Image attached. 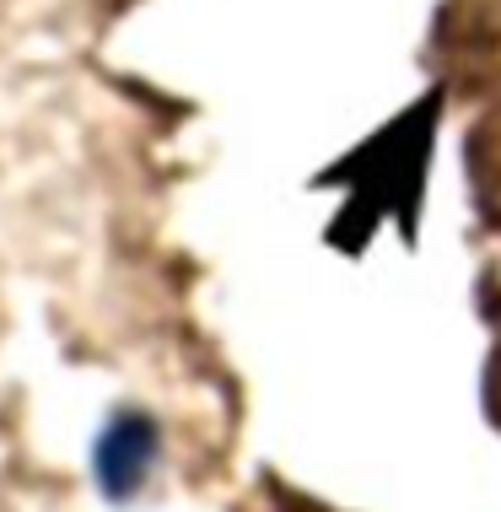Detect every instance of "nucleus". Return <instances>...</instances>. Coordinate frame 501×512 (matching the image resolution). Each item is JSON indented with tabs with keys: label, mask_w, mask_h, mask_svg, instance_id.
I'll list each match as a JSON object with an SVG mask.
<instances>
[{
	"label": "nucleus",
	"mask_w": 501,
	"mask_h": 512,
	"mask_svg": "<svg viewBox=\"0 0 501 512\" xmlns=\"http://www.w3.org/2000/svg\"><path fill=\"white\" fill-rule=\"evenodd\" d=\"M437 114H442V92H426L415 108H405L394 124H383L367 146L345 151L340 162L324 173V184L351 189V205L334 227H351L356 243L367 248V238L378 232V221H394L415 238L426 200V168H431V141H437Z\"/></svg>",
	"instance_id": "obj_1"
},
{
	"label": "nucleus",
	"mask_w": 501,
	"mask_h": 512,
	"mask_svg": "<svg viewBox=\"0 0 501 512\" xmlns=\"http://www.w3.org/2000/svg\"><path fill=\"white\" fill-rule=\"evenodd\" d=\"M469 178L480 205L501 221V103H491L469 130Z\"/></svg>",
	"instance_id": "obj_4"
},
{
	"label": "nucleus",
	"mask_w": 501,
	"mask_h": 512,
	"mask_svg": "<svg viewBox=\"0 0 501 512\" xmlns=\"http://www.w3.org/2000/svg\"><path fill=\"white\" fill-rule=\"evenodd\" d=\"M480 394H485V415L501 426V335L491 345V356H485V378H480Z\"/></svg>",
	"instance_id": "obj_5"
},
{
	"label": "nucleus",
	"mask_w": 501,
	"mask_h": 512,
	"mask_svg": "<svg viewBox=\"0 0 501 512\" xmlns=\"http://www.w3.org/2000/svg\"><path fill=\"white\" fill-rule=\"evenodd\" d=\"M437 49H442V81H496L501 76V6L496 0H453L437 11Z\"/></svg>",
	"instance_id": "obj_3"
},
{
	"label": "nucleus",
	"mask_w": 501,
	"mask_h": 512,
	"mask_svg": "<svg viewBox=\"0 0 501 512\" xmlns=\"http://www.w3.org/2000/svg\"><path fill=\"white\" fill-rule=\"evenodd\" d=\"M162 459V426L157 415L124 405L103 421V432L92 442V480L108 502H130L141 496V486L151 480V469Z\"/></svg>",
	"instance_id": "obj_2"
}]
</instances>
